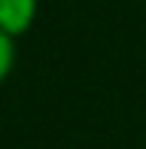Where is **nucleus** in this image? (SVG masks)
<instances>
[{
    "label": "nucleus",
    "mask_w": 146,
    "mask_h": 149,
    "mask_svg": "<svg viewBox=\"0 0 146 149\" xmlns=\"http://www.w3.org/2000/svg\"><path fill=\"white\" fill-rule=\"evenodd\" d=\"M15 43H18V40L6 37V33L0 31V85L9 79L12 67H15Z\"/></svg>",
    "instance_id": "obj_2"
},
{
    "label": "nucleus",
    "mask_w": 146,
    "mask_h": 149,
    "mask_svg": "<svg viewBox=\"0 0 146 149\" xmlns=\"http://www.w3.org/2000/svg\"><path fill=\"white\" fill-rule=\"evenodd\" d=\"M40 0H0V31L12 40H22L34 28Z\"/></svg>",
    "instance_id": "obj_1"
}]
</instances>
